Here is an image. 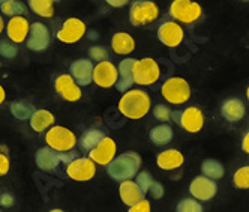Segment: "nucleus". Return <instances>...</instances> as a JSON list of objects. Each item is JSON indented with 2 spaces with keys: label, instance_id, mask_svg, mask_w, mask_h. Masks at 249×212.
Listing matches in <instances>:
<instances>
[{
  "label": "nucleus",
  "instance_id": "1",
  "mask_svg": "<svg viewBox=\"0 0 249 212\" xmlns=\"http://www.w3.org/2000/svg\"><path fill=\"white\" fill-rule=\"evenodd\" d=\"M150 110V96L143 89H129L119 101V112L128 119H141Z\"/></svg>",
  "mask_w": 249,
  "mask_h": 212
},
{
  "label": "nucleus",
  "instance_id": "2",
  "mask_svg": "<svg viewBox=\"0 0 249 212\" xmlns=\"http://www.w3.org/2000/svg\"><path fill=\"white\" fill-rule=\"evenodd\" d=\"M105 167H107V173L110 174V178L117 182L132 179L140 172L141 156L134 151L124 152L119 156H114Z\"/></svg>",
  "mask_w": 249,
  "mask_h": 212
},
{
  "label": "nucleus",
  "instance_id": "3",
  "mask_svg": "<svg viewBox=\"0 0 249 212\" xmlns=\"http://www.w3.org/2000/svg\"><path fill=\"white\" fill-rule=\"evenodd\" d=\"M161 94L167 102L180 105L188 102V99L191 98V86L182 77H170L164 81Z\"/></svg>",
  "mask_w": 249,
  "mask_h": 212
},
{
  "label": "nucleus",
  "instance_id": "4",
  "mask_svg": "<svg viewBox=\"0 0 249 212\" xmlns=\"http://www.w3.org/2000/svg\"><path fill=\"white\" fill-rule=\"evenodd\" d=\"M170 15L179 23L192 24L201 19L203 8L194 0H173L170 5Z\"/></svg>",
  "mask_w": 249,
  "mask_h": 212
},
{
  "label": "nucleus",
  "instance_id": "5",
  "mask_svg": "<svg viewBox=\"0 0 249 212\" xmlns=\"http://www.w3.org/2000/svg\"><path fill=\"white\" fill-rule=\"evenodd\" d=\"M159 15V8L152 0H135L129 11V20L132 26H147L153 23Z\"/></svg>",
  "mask_w": 249,
  "mask_h": 212
},
{
  "label": "nucleus",
  "instance_id": "6",
  "mask_svg": "<svg viewBox=\"0 0 249 212\" xmlns=\"http://www.w3.org/2000/svg\"><path fill=\"white\" fill-rule=\"evenodd\" d=\"M161 77V68L152 58H144L134 65V81L140 86H152Z\"/></svg>",
  "mask_w": 249,
  "mask_h": 212
},
{
  "label": "nucleus",
  "instance_id": "7",
  "mask_svg": "<svg viewBox=\"0 0 249 212\" xmlns=\"http://www.w3.org/2000/svg\"><path fill=\"white\" fill-rule=\"evenodd\" d=\"M45 141L50 148L56 149L57 152H66L75 148L77 137L71 130L60 125H54L47 131Z\"/></svg>",
  "mask_w": 249,
  "mask_h": 212
},
{
  "label": "nucleus",
  "instance_id": "8",
  "mask_svg": "<svg viewBox=\"0 0 249 212\" xmlns=\"http://www.w3.org/2000/svg\"><path fill=\"white\" fill-rule=\"evenodd\" d=\"M68 178L77 182H86L95 178L96 174V163L90 156H77L74 161H71L66 166Z\"/></svg>",
  "mask_w": 249,
  "mask_h": 212
},
{
  "label": "nucleus",
  "instance_id": "9",
  "mask_svg": "<svg viewBox=\"0 0 249 212\" xmlns=\"http://www.w3.org/2000/svg\"><path fill=\"white\" fill-rule=\"evenodd\" d=\"M189 193L192 194V197H195L200 202H209L215 197L218 193L216 181L209 178L206 174L197 176L189 185Z\"/></svg>",
  "mask_w": 249,
  "mask_h": 212
},
{
  "label": "nucleus",
  "instance_id": "10",
  "mask_svg": "<svg viewBox=\"0 0 249 212\" xmlns=\"http://www.w3.org/2000/svg\"><path fill=\"white\" fill-rule=\"evenodd\" d=\"M86 32H87V27L84 21H81L80 19H75V17H71V19H68L62 24L56 37L63 44H75L84 37Z\"/></svg>",
  "mask_w": 249,
  "mask_h": 212
},
{
  "label": "nucleus",
  "instance_id": "11",
  "mask_svg": "<svg viewBox=\"0 0 249 212\" xmlns=\"http://www.w3.org/2000/svg\"><path fill=\"white\" fill-rule=\"evenodd\" d=\"M119 80V68H116L110 60H101L93 68V81L104 89H110L116 86Z\"/></svg>",
  "mask_w": 249,
  "mask_h": 212
},
{
  "label": "nucleus",
  "instance_id": "12",
  "mask_svg": "<svg viewBox=\"0 0 249 212\" xmlns=\"http://www.w3.org/2000/svg\"><path fill=\"white\" fill-rule=\"evenodd\" d=\"M183 38H185V32L176 20L165 21L158 29V39L165 47H170V48L179 47L183 42Z\"/></svg>",
  "mask_w": 249,
  "mask_h": 212
},
{
  "label": "nucleus",
  "instance_id": "13",
  "mask_svg": "<svg viewBox=\"0 0 249 212\" xmlns=\"http://www.w3.org/2000/svg\"><path fill=\"white\" fill-rule=\"evenodd\" d=\"M80 87L81 86L75 81V78L71 74H62L54 81L56 92L68 102H77L81 99L83 92Z\"/></svg>",
  "mask_w": 249,
  "mask_h": 212
},
{
  "label": "nucleus",
  "instance_id": "14",
  "mask_svg": "<svg viewBox=\"0 0 249 212\" xmlns=\"http://www.w3.org/2000/svg\"><path fill=\"white\" fill-rule=\"evenodd\" d=\"M51 42V35H50V30L48 27L44 24V23H32L30 24V32H29V37H27V41H26V45L29 50L32 51H44L48 48Z\"/></svg>",
  "mask_w": 249,
  "mask_h": 212
},
{
  "label": "nucleus",
  "instance_id": "15",
  "mask_svg": "<svg viewBox=\"0 0 249 212\" xmlns=\"http://www.w3.org/2000/svg\"><path fill=\"white\" fill-rule=\"evenodd\" d=\"M8 39H11L15 44H21L27 41L29 32H30V23L24 15H15L8 20V24L5 27Z\"/></svg>",
  "mask_w": 249,
  "mask_h": 212
},
{
  "label": "nucleus",
  "instance_id": "16",
  "mask_svg": "<svg viewBox=\"0 0 249 212\" xmlns=\"http://www.w3.org/2000/svg\"><path fill=\"white\" fill-rule=\"evenodd\" d=\"M93 68L92 59H77L71 63L69 74L75 78L80 86H89L93 81Z\"/></svg>",
  "mask_w": 249,
  "mask_h": 212
},
{
  "label": "nucleus",
  "instance_id": "17",
  "mask_svg": "<svg viewBox=\"0 0 249 212\" xmlns=\"http://www.w3.org/2000/svg\"><path fill=\"white\" fill-rule=\"evenodd\" d=\"M116 151H117L116 141L111 137L107 135L95 149L89 152V156H90L96 164L107 166L116 156Z\"/></svg>",
  "mask_w": 249,
  "mask_h": 212
},
{
  "label": "nucleus",
  "instance_id": "18",
  "mask_svg": "<svg viewBox=\"0 0 249 212\" xmlns=\"http://www.w3.org/2000/svg\"><path fill=\"white\" fill-rule=\"evenodd\" d=\"M179 125L188 131V133H198L203 130L204 125V115L198 107H188L183 112H180V120Z\"/></svg>",
  "mask_w": 249,
  "mask_h": 212
},
{
  "label": "nucleus",
  "instance_id": "19",
  "mask_svg": "<svg viewBox=\"0 0 249 212\" xmlns=\"http://www.w3.org/2000/svg\"><path fill=\"white\" fill-rule=\"evenodd\" d=\"M35 163L42 170V172H53L59 167L62 163L60 160V152L56 149L50 148L48 145L45 148H39L35 154Z\"/></svg>",
  "mask_w": 249,
  "mask_h": 212
},
{
  "label": "nucleus",
  "instance_id": "20",
  "mask_svg": "<svg viewBox=\"0 0 249 212\" xmlns=\"http://www.w3.org/2000/svg\"><path fill=\"white\" fill-rule=\"evenodd\" d=\"M119 194H120L122 202L128 208L138 203L140 200H143L144 196H146V194L143 193V190H141L140 185L137 184V181H132V179H126V181L120 182Z\"/></svg>",
  "mask_w": 249,
  "mask_h": 212
},
{
  "label": "nucleus",
  "instance_id": "21",
  "mask_svg": "<svg viewBox=\"0 0 249 212\" xmlns=\"http://www.w3.org/2000/svg\"><path fill=\"white\" fill-rule=\"evenodd\" d=\"M137 59H132V58H126L123 59L120 63H119V80L116 83V89L120 91V92H126L129 91L132 84L135 83L134 81V65H135Z\"/></svg>",
  "mask_w": 249,
  "mask_h": 212
},
{
  "label": "nucleus",
  "instance_id": "22",
  "mask_svg": "<svg viewBox=\"0 0 249 212\" xmlns=\"http://www.w3.org/2000/svg\"><path fill=\"white\" fill-rule=\"evenodd\" d=\"M221 115L228 122H239L245 117L246 109L240 98H227L221 105Z\"/></svg>",
  "mask_w": 249,
  "mask_h": 212
},
{
  "label": "nucleus",
  "instance_id": "23",
  "mask_svg": "<svg viewBox=\"0 0 249 212\" xmlns=\"http://www.w3.org/2000/svg\"><path fill=\"white\" fill-rule=\"evenodd\" d=\"M185 163V156L180 151L177 149H167V151H162L161 154H158L156 156V164L159 169L162 170H176L182 167V164Z\"/></svg>",
  "mask_w": 249,
  "mask_h": 212
},
{
  "label": "nucleus",
  "instance_id": "24",
  "mask_svg": "<svg viewBox=\"0 0 249 212\" xmlns=\"http://www.w3.org/2000/svg\"><path fill=\"white\" fill-rule=\"evenodd\" d=\"M108 135L102 128L93 127V128H89L83 133V135L80 137V148L83 151L90 152L92 149H95L101 141Z\"/></svg>",
  "mask_w": 249,
  "mask_h": 212
},
{
  "label": "nucleus",
  "instance_id": "25",
  "mask_svg": "<svg viewBox=\"0 0 249 212\" xmlns=\"http://www.w3.org/2000/svg\"><path fill=\"white\" fill-rule=\"evenodd\" d=\"M29 122H30V127L33 131L44 133L45 130H48L54 125V115L48 110L39 109V110H35V113L32 115Z\"/></svg>",
  "mask_w": 249,
  "mask_h": 212
},
{
  "label": "nucleus",
  "instance_id": "26",
  "mask_svg": "<svg viewBox=\"0 0 249 212\" xmlns=\"http://www.w3.org/2000/svg\"><path fill=\"white\" fill-rule=\"evenodd\" d=\"M111 48L116 55H129V53H132L135 48V41L131 35L124 33V32H119V33L113 35Z\"/></svg>",
  "mask_w": 249,
  "mask_h": 212
},
{
  "label": "nucleus",
  "instance_id": "27",
  "mask_svg": "<svg viewBox=\"0 0 249 212\" xmlns=\"http://www.w3.org/2000/svg\"><path fill=\"white\" fill-rule=\"evenodd\" d=\"M149 137H150L153 145H156V146H165V145H168L170 141L173 140L174 131H173V128L168 125V123H161V125H158V127L150 130Z\"/></svg>",
  "mask_w": 249,
  "mask_h": 212
},
{
  "label": "nucleus",
  "instance_id": "28",
  "mask_svg": "<svg viewBox=\"0 0 249 212\" xmlns=\"http://www.w3.org/2000/svg\"><path fill=\"white\" fill-rule=\"evenodd\" d=\"M60 0H27V5L36 15L42 19H51L54 15V5Z\"/></svg>",
  "mask_w": 249,
  "mask_h": 212
},
{
  "label": "nucleus",
  "instance_id": "29",
  "mask_svg": "<svg viewBox=\"0 0 249 212\" xmlns=\"http://www.w3.org/2000/svg\"><path fill=\"white\" fill-rule=\"evenodd\" d=\"M201 173L209 176V178H212V179L218 181V179L224 178L225 169H224L221 161L215 160V158H207V160H204L201 164Z\"/></svg>",
  "mask_w": 249,
  "mask_h": 212
},
{
  "label": "nucleus",
  "instance_id": "30",
  "mask_svg": "<svg viewBox=\"0 0 249 212\" xmlns=\"http://www.w3.org/2000/svg\"><path fill=\"white\" fill-rule=\"evenodd\" d=\"M11 113L14 115V117L20 120H29L32 115L35 113V107L32 102L26 99H18L11 104Z\"/></svg>",
  "mask_w": 249,
  "mask_h": 212
},
{
  "label": "nucleus",
  "instance_id": "31",
  "mask_svg": "<svg viewBox=\"0 0 249 212\" xmlns=\"http://www.w3.org/2000/svg\"><path fill=\"white\" fill-rule=\"evenodd\" d=\"M0 12L6 17L24 15L27 12V8L20 0H0Z\"/></svg>",
  "mask_w": 249,
  "mask_h": 212
},
{
  "label": "nucleus",
  "instance_id": "32",
  "mask_svg": "<svg viewBox=\"0 0 249 212\" xmlns=\"http://www.w3.org/2000/svg\"><path fill=\"white\" fill-rule=\"evenodd\" d=\"M233 184L237 190H249V166H243L234 172Z\"/></svg>",
  "mask_w": 249,
  "mask_h": 212
},
{
  "label": "nucleus",
  "instance_id": "33",
  "mask_svg": "<svg viewBox=\"0 0 249 212\" xmlns=\"http://www.w3.org/2000/svg\"><path fill=\"white\" fill-rule=\"evenodd\" d=\"M176 211H179V212H201L203 205L195 197L194 199H183L177 203Z\"/></svg>",
  "mask_w": 249,
  "mask_h": 212
},
{
  "label": "nucleus",
  "instance_id": "34",
  "mask_svg": "<svg viewBox=\"0 0 249 212\" xmlns=\"http://www.w3.org/2000/svg\"><path fill=\"white\" fill-rule=\"evenodd\" d=\"M18 55V47H17L15 42H12L11 39H3L0 41V56L5 59H14Z\"/></svg>",
  "mask_w": 249,
  "mask_h": 212
},
{
  "label": "nucleus",
  "instance_id": "35",
  "mask_svg": "<svg viewBox=\"0 0 249 212\" xmlns=\"http://www.w3.org/2000/svg\"><path fill=\"white\" fill-rule=\"evenodd\" d=\"M153 116L155 119L161 120V122H168L171 120V116H173V112L168 105L165 104H158L153 107Z\"/></svg>",
  "mask_w": 249,
  "mask_h": 212
},
{
  "label": "nucleus",
  "instance_id": "36",
  "mask_svg": "<svg viewBox=\"0 0 249 212\" xmlns=\"http://www.w3.org/2000/svg\"><path fill=\"white\" fill-rule=\"evenodd\" d=\"M135 181H137V184L140 185V188L143 190V193L144 194H147L149 193V188H150V185H152V182H153V179H152V174L149 173V172H138V174L135 176Z\"/></svg>",
  "mask_w": 249,
  "mask_h": 212
},
{
  "label": "nucleus",
  "instance_id": "37",
  "mask_svg": "<svg viewBox=\"0 0 249 212\" xmlns=\"http://www.w3.org/2000/svg\"><path fill=\"white\" fill-rule=\"evenodd\" d=\"M11 169V160H9V154L5 146H0V176L8 174Z\"/></svg>",
  "mask_w": 249,
  "mask_h": 212
},
{
  "label": "nucleus",
  "instance_id": "38",
  "mask_svg": "<svg viewBox=\"0 0 249 212\" xmlns=\"http://www.w3.org/2000/svg\"><path fill=\"white\" fill-rule=\"evenodd\" d=\"M89 55H90L92 60L101 62V60L107 59V55H108V53H107V50L104 47H92L90 50H89Z\"/></svg>",
  "mask_w": 249,
  "mask_h": 212
},
{
  "label": "nucleus",
  "instance_id": "39",
  "mask_svg": "<svg viewBox=\"0 0 249 212\" xmlns=\"http://www.w3.org/2000/svg\"><path fill=\"white\" fill-rule=\"evenodd\" d=\"M128 209H129V212H150L152 206H150L149 200L143 199V200H140L138 203L132 205V206L128 208Z\"/></svg>",
  "mask_w": 249,
  "mask_h": 212
},
{
  "label": "nucleus",
  "instance_id": "40",
  "mask_svg": "<svg viewBox=\"0 0 249 212\" xmlns=\"http://www.w3.org/2000/svg\"><path fill=\"white\" fill-rule=\"evenodd\" d=\"M149 193H150V196L153 199H161L164 196V187H162V184L153 181L152 185H150V188H149Z\"/></svg>",
  "mask_w": 249,
  "mask_h": 212
},
{
  "label": "nucleus",
  "instance_id": "41",
  "mask_svg": "<svg viewBox=\"0 0 249 212\" xmlns=\"http://www.w3.org/2000/svg\"><path fill=\"white\" fill-rule=\"evenodd\" d=\"M15 203V197L11 193H2L0 194V206L2 208H11Z\"/></svg>",
  "mask_w": 249,
  "mask_h": 212
},
{
  "label": "nucleus",
  "instance_id": "42",
  "mask_svg": "<svg viewBox=\"0 0 249 212\" xmlns=\"http://www.w3.org/2000/svg\"><path fill=\"white\" fill-rule=\"evenodd\" d=\"M78 156V154H77V151H66V152H60V160H62V163L65 164V166H68L71 161H74L75 158Z\"/></svg>",
  "mask_w": 249,
  "mask_h": 212
},
{
  "label": "nucleus",
  "instance_id": "43",
  "mask_svg": "<svg viewBox=\"0 0 249 212\" xmlns=\"http://www.w3.org/2000/svg\"><path fill=\"white\" fill-rule=\"evenodd\" d=\"M107 3H108L111 8H117V9H120V8H124L128 3H129V0H105Z\"/></svg>",
  "mask_w": 249,
  "mask_h": 212
},
{
  "label": "nucleus",
  "instance_id": "44",
  "mask_svg": "<svg viewBox=\"0 0 249 212\" xmlns=\"http://www.w3.org/2000/svg\"><path fill=\"white\" fill-rule=\"evenodd\" d=\"M242 151L245 154L249 155V131L243 135V140H242Z\"/></svg>",
  "mask_w": 249,
  "mask_h": 212
},
{
  "label": "nucleus",
  "instance_id": "45",
  "mask_svg": "<svg viewBox=\"0 0 249 212\" xmlns=\"http://www.w3.org/2000/svg\"><path fill=\"white\" fill-rule=\"evenodd\" d=\"M5 98H6V94H5V89H3V86L0 84V105H2L5 102Z\"/></svg>",
  "mask_w": 249,
  "mask_h": 212
},
{
  "label": "nucleus",
  "instance_id": "46",
  "mask_svg": "<svg viewBox=\"0 0 249 212\" xmlns=\"http://www.w3.org/2000/svg\"><path fill=\"white\" fill-rule=\"evenodd\" d=\"M171 119H173L174 122L179 123V120H180V112H173V116H171Z\"/></svg>",
  "mask_w": 249,
  "mask_h": 212
},
{
  "label": "nucleus",
  "instance_id": "47",
  "mask_svg": "<svg viewBox=\"0 0 249 212\" xmlns=\"http://www.w3.org/2000/svg\"><path fill=\"white\" fill-rule=\"evenodd\" d=\"M5 27H6V24H5V21H3V17H2V12H0V33H2V32L5 30Z\"/></svg>",
  "mask_w": 249,
  "mask_h": 212
},
{
  "label": "nucleus",
  "instance_id": "48",
  "mask_svg": "<svg viewBox=\"0 0 249 212\" xmlns=\"http://www.w3.org/2000/svg\"><path fill=\"white\" fill-rule=\"evenodd\" d=\"M246 98H248V101H249V86H248V89H246Z\"/></svg>",
  "mask_w": 249,
  "mask_h": 212
},
{
  "label": "nucleus",
  "instance_id": "49",
  "mask_svg": "<svg viewBox=\"0 0 249 212\" xmlns=\"http://www.w3.org/2000/svg\"><path fill=\"white\" fill-rule=\"evenodd\" d=\"M243 2H249V0H243Z\"/></svg>",
  "mask_w": 249,
  "mask_h": 212
}]
</instances>
